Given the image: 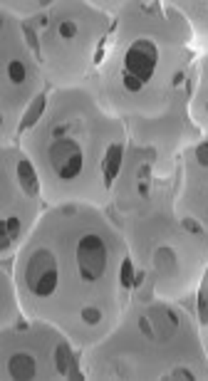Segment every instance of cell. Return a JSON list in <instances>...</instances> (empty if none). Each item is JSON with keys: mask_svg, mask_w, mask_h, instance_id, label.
<instances>
[{"mask_svg": "<svg viewBox=\"0 0 208 381\" xmlns=\"http://www.w3.org/2000/svg\"><path fill=\"white\" fill-rule=\"evenodd\" d=\"M159 65V47L154 40L139 37L129 45L124 55V69H122V85L127 92H141L144 85L154 77Z\"/></svg>", "mask_w": 208, "mask_h": 381, "instance_id": "6da1fadb", "label": "cell"}, {"mask_svg": "<svg viewBox=\"0 0 208 381\" xmlns=\"http://www.w3.org/2000/svg\"><path fill=\"white\" fill-rule=\"evenodd\" d=\"M60 283L57 258L50 248H37L30 258L25 260V285L28 292L35 297H50Z\"/></svg>", "mask_w": 208, "mask_h": 381, "instance_id": "7a4b0ae2", "label": "cell"}, {"mask_svg": "<svg viewBox=\"0 0 208 381\" xmlns=\"http://www.w3.org/2000/svg\"><path fill=\"white\" fill-rule=\"evenodd\" d=\"M110 265V250L102 235L85 233L77 240V270L85 283H97L102 280Z\"/></svg>", "mask_w": 208, "mask_h": 381, "instance_id": "3957f363", "label": "cell"}, {"mask_svg": "<svg viewBox=\"0 0 208 381\" xmlns=\"http://www.w3.org/2000/svg\"><path fill=\"white\" fill-rule=\"evenodd\" d=\"M48 159L50 166L55 171L57 179L62 181H72L77 179L85 168V154H82V146L70 136H62L55 139L48 149Z\"/></svg>", "mask_w": 208, "mask_h": 381, "instance_id": "277c9868", "label": "cell"}, {"mask_svg": "<svg viewBox=\"0 0 208 381\" xmlns=\"http://www.w3.org/2000/svg\"><path fill=\"white\" fill-rule=\"evenodd\" d=\"M6 369H8V374H10V379L28 381V379H35V376H37L35 359H32L30 354H25V351L12 354V357L6 362Z\"/></svg>", "mask_w": 208, "mask_h": 381, "instance_id": "5b68a950", "label": "cell"}, {"mask_svg": "<svg viewBox=\"0 0 208 381\" xmlns=\"http://www.w3.org/2000/svg\"><path fill=\"white\" fill-rule=\"evenodd\" d=\"M119 166H122V144H112V146L107 149V154H104V161H102L104 184L112 186V181H114L116 173H119Z\"/></svg>", "mask_w": 208, "mask_h": 381, "instance_id": "8992f818", "label": "cell"}, {"mask_svg": "<svg viewBox=\"0 0 208 381\" xmlns=\"http://www.w3.org/2000/svg\"><path fill=\"white\" fill-rule=\"evenodd\" d=\"M18 181H20V188H23L28 196H37L40 184H37L35 168H32V164L28 159H20L18 161Z\"/></svg>", "mask_w": 208, "mask_h": 381, "instance_id": "52a82bcc", "label": "cell"}, {"mask_svg": "<svg viewBox=\"0 0 208 381\" xmlns=\"http://www.w3.org/2000/svg\"><path fill=\"white\" fill-rule=\"evenodd\" d=\"M28 65H25L23 60H18V57H12V60L6 62V77L10 85L15 87H23L25 82H28Z\"/></svg>", "mask_w": 208, "mask_h": 381, "instance_id": "ba28073f", "label": "cell"}, {"mask_svg": "<svg viewBox=\"0 0 208 381\" xmlns=\"http://www.w3.org/2000/svg\"><path fill=\"white\" fill-rule=\"evenodd\" d=\"M3 240H0V248L3 250H8V248L15 243V238L20 235V230H23V223H20L18 215H10V218H3Z\"/></svg>", "mask_w": 208, "mask_h": 381, "instance_id": "9c48e42d", "label": "cell"}, {"mask_svg": "<svg viewBox=\"0 0 208 381\" xmlns=\"http://www.w3.org/2000/svg\"><path fill=\"white\" fill-rule=\"evenodd\" d=\"M43 107H45V97L40 94V97L32 102V107L28 109V114H25V119H23V129H28L30 124H35V119L40 117V111H43Z\"/></svg>", "mask_w": 208, "mask_h": 381, "instance_id": "30bf717a", "label": "cell"}, {"mask_svg": "<svg viewBox=\"0 0 208 381\" xmlns=\"http://www.w3.org/2000/svg\"><path fill=\"white\" fill-rule=\"evenodd\" d=\"M198 317H201V325H208V275L201 285V295H198Z\"/></svg>", "mask_w": 208, "mask_h": 381, "instance_id": "8fae6325", "label": "cell"}, {"mask_svg": "<svg viewBox=\"0 0 208 381\" xmlns=\"http://www.w3.org/2000/svg\"><path fill=\"white\" fill-rule=\"evenodd\" d=\"M57 32H60L62 40H72V37H77V23L74 20H62L57 25Z\"/></svg>", "mask_w": 208, "mask_h": 381, "instance_id": "7c38bea8", "label": "cell"}, {"mask_svg": "<svg viewBox=\"0 0 208 381\" xmlns=\"http://www.w3.org/2000/svg\"><path fill=\"white\" fill-rule=\"evenodd\" d=\"M57 369H60L62 374H67V371L72 369V357L67 354V349H65V347H60V349H57Z\"/></svg>", "mask_w": 208, "mask_h": 381, "instance_id": "4fadbf2b", "label": "cell"}, {"mask_svg": "<svg viewBox=\"0 0 208 381\" xmlns=\"http://www.w3.org/2000/svg\"><path fill=\"white\" fill-rule=\"evenodd\" d=\"M82 322H87V325H99V322H102V309L85 307L82 309Z\"/></svg>", "mask_w": 208, "mask_h": 381, "instance_id": "5bb4252c", "label": "cell"}, {"mask_svg": "<svg viewBox=\"0 0 208 381\" xmlns=\"http://www.w3.org/2000/svg\"><path fill=\"white\" fill-rule=\"evenodd\" d=\"M122 285L124 287H132V285H134V265H132V260H124V265H122Z\"/></svg>", "mask_w": 208, "mask_h": 381, "instance_id": "9a60e30c", "label": "cell"}, {"mask_svg": "<svg viewBox=\"0 0 208 381\" xmlns=\"http://www.w3.org/2000/svg\"><path fill=\"white\" fill-rule=\"evenodd\" d=\"M196 161H198V166H203V168H208V142H203V144H198L196 146Z\"/></svg>", "mask_w": 208, "mask_h": 381, "instance_id": "2e32d148", "label": "cell"}, {"mask_svg": "<svg viewBox=\"0 0 208 381\" xmlns=\"http://www.w3.org/2000/svg\"><path fill=\"white\" fill-rule=\"evenodd\" d=\"M169 379H194V374H191V371H186V369H178V371H171V374H169Z\"/></svg>", "mask_w": 208, "mask_h": 381, "instance_id": "e0dca14e", "label": "cell"}, {"mask_svg": "<svg viewBox=\"0 0 208 381\" xmlns=\"http://www.w3.org/2000/svg\"><path fill=\"white\" fill-rule=\"evenodd\" d=\"M184 228H189L191 233H201V228H198L196 221H184Z\"/></svg>", "mask_w": 208, "mask_h": 381, "instance_id": "ac0fdd59", "label": "cell"}, {"mask_svg": "<svg viewBox=\"0 0 208 381\" xmlns=\"http://www.w3.org/2000/svg\"><path fill=\"white\" fill-rule=\"evenodd\" d=\"M206 114H208V102H206Z\"/></svg>", "mask_w": 208, "mask_h": 381, "instance_id": "d6986e66", "label": "cell"}]
</instances>
